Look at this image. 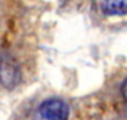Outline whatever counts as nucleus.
Here are the masks:
<instances>
[{
	"label": "nucleus",
	"instance_id": "obj_2",
	"mask_svg": "<svg viewBox=\"0 0 127 120\" xmlns=\"http://www.w3.org/2000/svg\"><path fill=\"white\" fill-rule=\"evenodd\" d=\"M20 79V71L11 60H3L0 63V84L6 89L14 88Z\"/></svg>",
	"mask_w": 127,
	"mask_h": 120
},
{
	"label": "nucleus",
	"instance_id": "obj_1",
	"mask_svg": "<svg viewBox=\"0 0 127 120\" xmlns=\"http://www.w3.org/2000/svg\"><path fill=\"white\" fill-rule=\"evenodd\" d=\"M39 113L45 120H67L70 108L61 99H47L40 105Z\"/></svg>",
	"mask_w": 127,
	"mask_h": 120
},
{
	"label": "nucleus",
	"instance_id": "obj_4",
	"mask_svg": "<svg viewBox=\"0 0 127 120\" xmlns=\"http://www.w3.org/2000/svg\"><path fill=\"white\" fill-rule=\"evenodd\" d=\"M121 93H122V95H123V98L127 100V79L122 83V85H121Z\"/></svg>",
	"mask_w": 127,
	"mask_h": 120
},
{
	"label": "nucleus",
	"instance_id": "obj_3",
	"mask_svg": "<svg viewBox=\"0 0 127 120\" xmlns=\"http://www.w3.org/2000/svg\"><path fill=\"white\" fill-rule=\"evenodd\" d=\"M101 8L108 15L127 14V0H101Z\"/></svg>",
	"mask_w": 127,
	"mask_h": 120
}]
</instances>
